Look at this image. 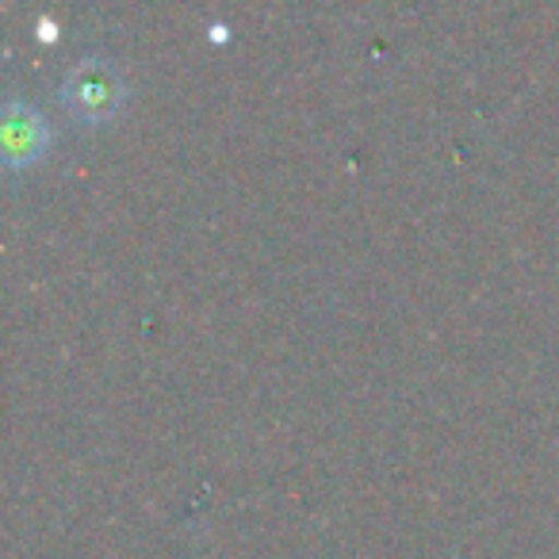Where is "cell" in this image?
Listing matches in <instances>:
<instances>
[{
	"mask_svg": "<svg viewBox=\"0 0 559 559\" xmlns=\"http://www.w3.org/2000/svg\"><path fill=\"white\" fill-rule=\"evenodd\" d=\"M62 96L66 111L85 127H104L123 111L127 104V81L116 70V62H108L104 55H85L66 70L62 78Z\"/></svg>",
	"mask_w": 559,
	"mask_h": 559,
	"instance_id": "cell-1",
	"label": "cell"
},
{
	"mask_svg": "<svg viewBox=\"0 0 559 559\" xmlns=\"http://www.w3.org/2000/svg\"><path fill=\"white\" fill-rule=\"evenodd\" d=\"M0 139H4V162L9 169H27L47 157L55 131H50L47 116L24 96H9L4 104V123H0Z\"/></svg>",
	"mask_w": 559,
	"mask_h": 559,
	"instance_id": "cell-2",
	"label": "cell"
},
{
	"mask_svg": "<svg viewBox=\"0 0 559 559\" xmlns=\"http://www.w3.org/2000/svg\"><path fill=\"white\" fill-rule=\"evenodd\" d=\"M43 39H55V24H50V20H43Z\"/></svg>",
	"mask_w": 559,
	"mask_h": 559,
	"instance_id": "cell-3",
	"label": "cell"
}]
</instances>
